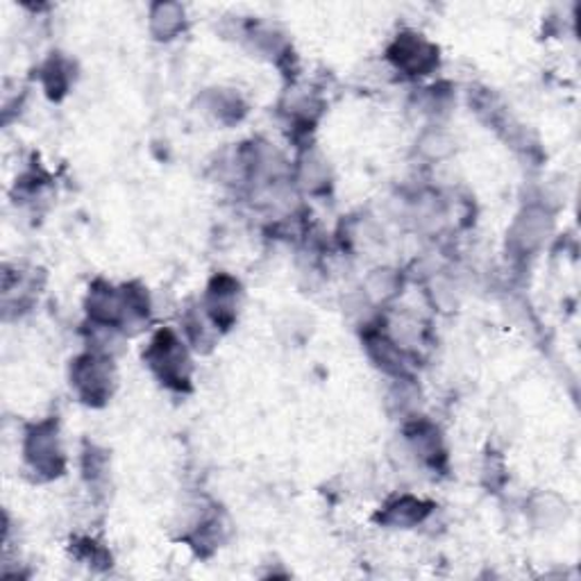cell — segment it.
Returning a JSON list of instances; mask_svg holds the SVG:
<instances>
[{
    "label": "cell",
    "instance_id": "1",
    "mask_svg": "<svg viewBox=\"0 0 581 581\" xmlns=\"http://www.w3.org/2000/svg\"><path fill=\"white\" fill-rule=\"evenodd\" d=\"M143 362L150 372L170 391H189L193 380V362L187 343L170 327L155 332L143 350Z\"/></svg>",
    "mask_w": 581,
    "mask_h": 581
},
{
    "label": "cell",
    "instance_id": "2",
    "mask_svg": "<svg viewBox=\"0 0 581 581\" xmlns=\"http://www.w3.org/2000/svg\"><path fill=\"white\" fill-rule=\"evenodd\" d=\"M23 462L41 482L58 479L66 470V454L62 447L58 418H46L25 429Z\"/></svg>",
    "mask_w": 581,
    "mask_h": 581
},
{
    "label": "cell",
    "instance_id": "3",
    "mask_svg": "<svg viewBox=\"0 0 581 581\" xmlns=\"http://www.w3.org/2000/svg\"><path fill=\"white\" fill-rule=\"evenodd\" d=\"M71 389L89 407H103L116 389L114 359L85 352L71 362Z\"/></svg>",
    "mask_w": 581,
    "mask_h": 581
},
{
    "label": "cell",
    "instance_id": "4",
    "mask_svg": "<svg viewBox=\"0 0 581 581\" xmlns=\"http://www.w3.org/2000/svg\"><path fill=\"white\" fill-rule=\"evenodd\" d=\"M387 62L395 73L407 75V78H425L439 68L441 55L437 43L420 33L407 30L400 33L387 48Z\"/></svg>",
    "mask_w": 581,
    "mask_h": 581
},
{
    "label": "cell",
    "instance_id": "5",
    "mask_svg": "<svg viewBox=\"0 0 581 581\" xmlns=\"http://www.w3.org/2000/svg\"><path fill=\"white\" fill-rule=\"evenodd\" d=\"M554 232V218L545 205H527L509 230V248L516 255H534Z\"/></svg>",
    "mask_w": 581,
    "mask_h": 581
},
{
    "label": "cell",
    "instance_id": "6",
    "mask_svg": "<svg viewBox=\"0 0 581 581\" xmlns=\"http://www.w3.org/2000/svg\"><path fill=\"white\" fill-rule=\"evenodd\" d=\"M241 285L237 277L220 273L207 285L205 300H202V310L210 316V320L216 325V330H230V327L239 318L241 310Z\"/></svg>",
    "mask_w": 581,
    "mask_h": 581
},
{
    "label": "cell",
    "instance_id": "7",
    "mask_svg": "<svg viewBox=\"0 0 581 581\" xmlns=\"http://www.w3.org/2000/svg\"><path fill=\"white\" fill-rule=\"evenodd\" d=\"M402 443L407 445L418 466L439 468L447 457L441 429L422 416L407 418L402 429Z\"/></svg>",
    "mask_w": 581,
    "mask_h": 581
},
{
    "label": "cell",
    "instance_id": "8",
    "mask_svg": "<svg viewBox=\"0 0 581 581\" xmlns=\"http://www.w3.org/2000/svg\"><path fill=\"white\" fill-rule=\"evenodd\" d=\"M364 343L368 357L377 368L393 377V380H409L412 368L407 350H402L395 341H391L387 332L368 327V330H364Z\"/></svg>",
    "mask_w": 581,
    "mask_h": 581
},
{
    "label": "cell",
    "instance_id": "9",
    "mask_svg": "<svg viewBox=\"0 0 581 581\" xmlns=\"http://www.w3.org/2000/svg\"><path fill=\"white\" fill-rule=\"evenodd\" d=\"M85 307H87L89 323L112 325V327H118V330H123V323H125L123 289H116V287L108 285L105 280H98L89 287Z\"/></svg>",
    "mask_w": 581,
    "mask_h": 581
},
{
    "label": "cell",
    "instance_id": "10",
    "mask_svg": "<svg viewBox=\"0 0 581 581\" xmlns=\"http://www.w3.org/2000/svg\"><path fill=\"white\" fill-rule=\"evenodd\" d=\"M434 509H437L434 502H427L422 497L404 493V495L391 497L382 507V511L377 514V520L391 529H412V527L422 525L429 516L434 514Z\"/></svg>",
    "mask_w": 581,
    "mask_h": 581
},
{
    "label": "cell",
    "instance_id": "11",
    "mask_svg": "<svg viewBox=\"0 0 581 581\" xmlns=\"http://www.w3.org/2000/svg\"><path fill=\"white\" fill-rule=\"evenodd\" d=\"M200 105H202V112L223 125H235L243 121V116L248 114V105L241 98V93L235 89H225V87L207 89L200 96Z\"/></svg>",
    "mask_w": 581,
    "mask_h": 581
},
{
    "label": "cell",
    "instance_id": "12",
    "mask_svg": "<svg viewBox=\"0 0 581 581\" xmlns=\"http://www.w3.org/2000/svg\"><path fill=\"white\" fill-rule=\"evenodd\" d=\"M187 28V10L180 3H155L148 10V30L157 41H173Z\"/></svg>",
    "mask_w": 581,
    "mask_h": 581
},
{
    "label": "cell",
    "instance_id": "13",
    "mask_svg": "<svg viewBox=\"0 0 581 581\" xmlns=\"http://www.w3.org/2000/svg\"><path fill=\"white\" fill-rule=\"evenodd\" d=\"M295 185L307 193H323L332 185V170L318 150H305L295 166Z\"/></svg>",
    "mask_w": 581,
    "mask_h": 581
},
{
    "label": "cell",
    "instance_id": "14",
    "mask_svg": "<svg viewBox=\"0 0 581 581\" xmlns=\"http://www.w3.org/2000/svg\"><path fill=\"white\" fill-rule=\"evenodd\" d=\"M416 150L427 162H445L454 155V150H457V139H454L443 125H429V128L420 132Z\"/></svg>",
    "mask_w": 581,
    "mask_h": 581
},
{
    "label": "cell",
    "instance_id": "15",
    "mask_svg": "<svg viewBox=\"0 0 581 581\" xmlns=\"http://www.w3.org/2000/svg\"><path fill=\"white\" fill-rule=\"evenodd\" d=\"M402 289V277L395 268L380 266L372 268L364 280V295L372 302V305H387Z\"/></svg>",
    "mask_w": 581,
    "mask_h": 581
},
{
    "label": "cell",
    "instance_id": "16",
    "mask_svg": "<svg viewBox=\"0 0 581 581\" xmlns=\"http://www.w3.org/2000/svg\"><path fill=\"white\" fill-rule=\"evenodd\" d=\"M529 518L541 529H557L568 518V507L561 497L554 493H539L529 502Z\"/></svg>",
    "mask_w": 581,
    "mask_h": 581
},
{
    "label": "cell",
    "instance_id": "17",
    "mask_svg": "<svg viewBox=\"0 0 581 581\" xmlns=\"http://www.w3.org/2000/svg\"><path fill=\"white\" fill-rule=\"evenodd\" d=\"M182 323H185V327H182L185 337H187L191 348H195L200 352H207L214 345L218 330H216V325L210 320V316L205 314V310H202V305L187 312Z\"/></svg>",
    "mask_w": 581,
    "mask_h": 581
},
{
    "label": "cell",
    "instance_id": "18",
    "mask_svg": "<svg viewBox=\"0 0 581 581\" xmlns=\"http://www.w3.org/2000/svg\"><path fill=\"white\" fill-rule=\"evenodd\" d=\"M39 73H41V85L50 98L60 100L62 96H66L71 80H73V75H71L73 64L68 60H64L62 55H53L48 62H43Z\"/></svg>",
    "mask_w": 581,
    "mask_h": 581
},
{
    "label": "cell",
    "instance_id": "19",
    "mask_svg": "<svg viewBox=\"0 0 581 581\" xmlns=\"http://www.w3.org/2000/svg\"><path fill=\"white\" fill-rule=\"evenodd\" d=\"M427 295L432 300V305L439 307V312H457L462 293L457 282L452 280L447 275H432L427 282Z\"/></svg>",
    "mask_w": 581,
    "mask_h": 581
}]
</instances>
